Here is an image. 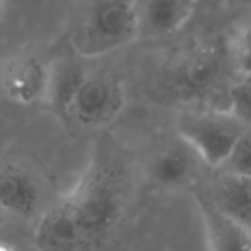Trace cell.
Returning a JSON list of instances; mask_svg holds the SVG:
<instances>
[{"mask_svg": "<svg viewBox=\"0 0 251 251\" xmlns=\"http://www.w3.org/2000/svg\"><path fill=\"white\" fill-rule=\"evenodd\" d=\"M129 176L121 148L97 141L73 189L45 206L36 220L38 251H100L121 226L127 206Z\"/></svg>", "mask_w": 251, "mask_h": 251, "instance_id": "cell-1", "label": "cell"}, {"mask_svg": "<svg viewBox=\"0 0 251 251\" xmlns=\"http://www.w3.org/2000/svg\"><path fill=\"white\" fill-rule=\"evenodd\" d=\"M138 40L133 0H84L71 31V47L81 59H95Z\"/></svg>", "mask_w": 251, "mask_h": 251, "instance_id": "cell-2", "label": "cell"}, {"mask_svg": "<svg viewBox=\"0 0 251 251\" xmlns=\"http://www.w3.org/2000/svg\"><path fill=\"white\" fill-rule=\"evenodd\" d=\"M250 133V124L226 108L189 110L179 115L176 134L196 151L205 167H220L234 145Z\"/></svg>", "mask_w": 251, "mask_h": 251, "instance_id": "cell-3", "label": "cell"}, {"mask_svg": "<svg viewBox=\"0 0 251 251\" xmlns=\"http://www.w3.org/2000/svg\"><path fill=\"white\" fill-rule=\"evenodd\" d=\"M127 103L124 83L107 71L88 69L71 101L67 119L84 127H105L124 112Z\"/></svg>", "mask_w": 251, "mask_h": 251, "instance_id": "cell-4", "label": "cell"}, {"mask_svg": "<svg viewBox=\"0 0 251 251\" xmlns=\"http://www.w3.org/2000/svg\"><path fill=\"white\" fill-rule=\"evenodd\" d=\"M205 164L177 134L155 145L145 160V179L157 191H181L196 188Z\"/></svg>", "mask_w": 251, "mask_h": 251, "instance_id": "cell-5", "label": "cell"}, {"mask_svg": "<svg viewBox=\"0 0 251 251\" xmlns=\"http://www.w3.org/2000/svg\"><path fill=\"white\" fill-rule=\"evenodd\" d=\"M50 60L31 47L9 53L0 62V91L21 107L45 103Z\"/></svg>", "mask_w": 251, "mask_h": 251, "instance_id": "cell-6", "label": "cell"}, {"mask_svg": "<svg viewBox=\"0 0 251 251\" xmlns=\"http://www.w3.org/2000/svg\"><path fill=\"white\" fill-rule=\"evenodd\" d=\"M0 210L25 220L38 219L45 210L42 181L19 162H0Z\"/></svg>", "mask_w": 251, "mask_h": 251, "instance_id": "cell-7", "label": "cell"}, {"mask_svg": "<svg viewBox=\"0 0 251 251\" xmlns=\"http://www.w3.org/2000/svg\"><path fill=\"white\" fill-rule=\"evenodd\" d=\"M198 0H133L138 38H164L188 23Z\"/></svg>", "mask_w": 251, "mask_h": 251, "instance_id": "cell-8", "label": "cell"}, {"mask_svg": "<svg viewBox=\"0 0 251 251\" xmlns=\"http://www.w3.org/2000/svg\"><path fill=\"white\" fill-rule=\"evenodd\" d=\"M198 189L222 215L251 227V177L217 172L208 184L198 186Z\"/></svg>", "mask_w": 251, "mask_h": 251, "instance_id": "cell-9", "label": "cell"}, {"mask_svg": "<svg viewBox=\"0 0 251 251\" xmlns=\"http://www.w3.org/2000/svg\"><path fill=\"white\" fill-rule=\"evenodd\" d=\"M195 200L203 220L208 251H251L250 227L222 215L198 188H195Z\"/></svg>", "mask_w": 251, "mask_h": 251, "instance_id": "cell-10", "label": "cell"}, {"mask_svg": "<svg viewBox=\"0 0 251 251\" xmlns=\"http://www.w3.org/2000/svg\"><path fill=\"white\" fill-rule=\"evenodd\" d=\"M86 73L88 67L83 64V59L74 52L50 60L45 105H49L57 115L67 119L71 101L83 83Z\"/></svg>", "mask_w": 251, "mask_h": 251, "instance_id": "cell-11", "label": "cell"}, {"mask_svg": "<svg viewBox=\"0 0 251 251\" xmlns=\"http://www.w3.org/2000/svg\"><path fill=\"white\" fill-rule=\"evenodd\" d=\"M215 172L222 174H232V176H243V177H251V141L250 133L244 134L234 148L229 151L226 160L220 164Z\"/></svg>", "mask_w": 251, "mask_h": 251, "instance_id": "cell-12", "label": "cell"}, {"mask_svg": "<svg viewBox=\"0 0 251 251\" xmlns=\"http://www.w3.org/2000/svg\"><path fill=\"white\" fill-rule=\"evenodd\" d=\"M251 88H250V76H237L236 83L232 84L229 93V108L236 117L250 124V105H251Z\"/></svg>", "mask_w": 251, "mask_h": 251, "instance_id": "cell-13", "label": "cell"}, {"mask_svg": "<svg viewBox=\"0 0 251 251\" xmlns=\"http://www.w3.org/2000/svg\"><path fill=\"white\" fill-rule=\"evenodd\" d=\"M5 9H7V0H0V23L5 18Z\"/></svg>", "mask_w": 251, "mask_h": 251, "instance_id": "cell-14", "label": "cell"}, {"mask_svg": "<svg viewBox=\"0 0 251 251\" xmlns=\"http://www.w3.org/2000/svg\"><path fill=\"white\" fill-rule=\"evenodd\" d=\"M0 251H11V248H7L5 244H0Z\"/></svg>", "mask_w": 251, "mask_h": 251, "instance_id": "cell-15", "label": "cell"}]
</instances>
